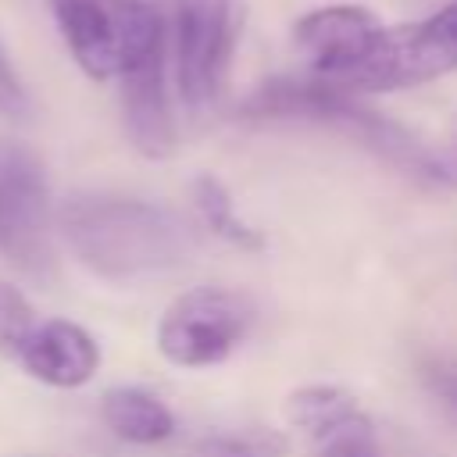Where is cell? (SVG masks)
<instances>
[{"label": "cell", "mask_w": 457, "mask_h": 457, "mask_svg": "<svg viewBox=\"0 0 457 457\" xmlns=\"http://www.w3.org/2000/svg\"><path fill=\"white\" fill-rule=\"evenodd\" d=\"M57 228L89 271L114 282L168 271L193 250L179 214L129 196H75L57 211Z\"/></svg>", "instance_id": "6da1fadb"}, {"label": "cell", "mask_w": 457, "mask_h": 457, "mask_svg": "<svg viewBox=\"0 0 457 457\" xmlns=\"http://www.w3.org/2000/svg\"><path fill=\"white\" fill-rule=\"evenodd\" d=\"M71 61L96 82L121 79L168 39L161 11L146 0H50Z\"/></svg>", "instance_id": "7a4b0ae2"}, {"label": "cell", "mask_w": 457, "mask_h": 457, "mask_svg": "<svg viewBox=\"0 0 457 457\" xmlns=\"http://www.w3.org/2000/svg\"><path fill=\"white\" fill-rule=\"evenodd\" d=\"M457 71V0L421 21L382 25L328 86L343 93H393ZM325 82V79H321Z\"/></svg>", "instance_id": "3957f363"}, {"label": "cell", "mask_w": 457, "mask_h": 457, "mask_svg": "<svg viewBox=\"0 0 457 457\" xmlns=\"http://www.w3.org/2000/svg\"><path fill=\"white\" fill-rule=\"evenodd\" d=\"M243 21L246 0H171L175 86L193 114L218 104Z\"/></svg>", "instance_id": "277c9868"}, {"label": "cell", "mask_w": 457, "mask_h": 457, "mask_svg": "<svg viewBox=\"0 0 457 457\" xmlns=\"http://www.w3.org/2000/svg\"><path fill=\"white\" fill-rule=\"evenodd\" d=\"M0 253L36 282L57 268L46 171L29 146L11 139H0Z\"/></svg>", "instance_id": "5b68a950"}, {"label": "cell", "mask_w": 457, "mask_h": 457, "mask_svg": "<svg viewBox=\"0 0 457 457\" xmlns=\"http://www.w3.org/2000/svg\"><path fill=\"white\" fill-rule=\"evenodd\" d=\"M253 318L250 296L221 286H196L161 314L157 350L179 368H211L250 336Z\"/></svg>", "instance_id": "8992f818"}, {"label": "cell", "mask_w": 457, "mask_h": 457, "mask_svg": "<svg viewBox=\"0 0 457 457\" xmlns=\"http://www.w3.org/2000/svg\"><path fill=\"white\" fill-rule=\"evenodd\" d=\"M246 114L253 118H311V121H328L339 125L353 136H361L364 143H371L375 150L389 154L400 164H421L428 171L432 157H421L418 146L386 118H378L375 111H364L353 93H343L321 79H275L268 86H261L246 107Z\"/></svg>", "instance_id": "52a82bcc"}, {"label": "cell", "mask_w": 457, "mask_h": 457, "mask_svg": "<svg viewBox=\"0 0 457 457\" xmlns=\"http://www.w3.org/2000/svg\"><path fill=\"white\" fill-rule=\"evenodd\" d=\"M382 29L375 11L361 4H328L307 11L293 25V43L307 57V68L314 79H336Z\"/></svg>", "instance_id": "ba28073f"}, {"label": "cell", "mask_w": 457, "mask_h": 457, "mask_svg": "<svg viewBox=\"0 0 457 457\" xmlns=\"http://www.w3.org/2000/svg\"><path fill=\"white\" fill-rule=\"evenodd\" d=\"M121 114L132 146L143 157H168L175 150V118L168 100V39L121 79Z\"/></svg>", "instance_id": "9c48e42d"}, {"label": "cell", "mask_w": 457, "mask_h": 457, "mask_svg": "<svg viewBox=\"0 0 457 457\" xmlns=\"http://www.w3.org/2000/svg\"><path fill=\"white\" fill-rule=\"evenodd\" d=\"M14 361L43 386L79 389L96 375L100 346L82 325L64 321V318H50V321H39L32 328L29 343L21 346V353Z\"/></svg>", "instance_id": "30bf717a"}, {"label": "cell", "mask_w": 457, "mask_h": 457, "mask_svg": "<svg viewBox=\"0 0 457 457\" xmlns=\"http://www.w3.org/2000/svg\"><path fill=\"white\" fill-rule=\"evenodd\" d=\"M100 414H104V425L125 439V443H139V446H150V443H164L171 432H175V414L146 389H132V386H121V389H111L100 403Z\"/></svg>", "instance_id": "8fae6325"}, {"label": "cell", "mask_w": 457, "mask_h": 457, "mask_svg": "<svg viewBox=\"0 0 457 457\" xmlns=\"http://www.w3.org/2000/svg\"><path fill=\"white\" fill-rule=\"evenodd\" d=\"M361 407L353 400V393L339 389V386H300L286 396V418L293 428L307 432L311 439H321L325 432H332L336 425H343L346 418H353Z\"/></svg>", "instance_id": "7c38bea8"}, {"label": "cell", "mask_w": 457, "mask_h": 457, "mask_svg": "<svg viewBox=\"0 0 457 457\" xmlns=\"http://www.w3.org/2000/svg\"><path fill=\"white\" fill-rule=\"evenodd\" d=\"M193 196H196V207H200V218L207 221V228L236 246H257L261 236L257 228H250L239 214H236V204L228 196V189L214 179V175H200L193 182Z\"/></svg>", "instance_id": "4fadbf2b"}, {"label": "cell", "mask_w": 457, "mask_h": 457, "mask_svg": "<svg viewBox=\"0 0 457 457\" xmlns=\"http://www.w3.org/2000/svg\"><path fill=\"white\" fill-rule=\"evenodd\" d=\"M193 457H286V439L271 428L214 432L196 443Z\"/></svg>", "instance_id": "5bb4252c"}, {"label": "cell", "mask_w": 457, "mask_h": 457, "mask_svg": "<svg viewBox=\"0 0 457 457\" xmlns=\"http://www.w3.org/2000/svg\"><path fill=\"white\" fill-rule=\"evenodd\" d=\"M36 325H39V318H36L32 303L25 300V293L11 282H0V353L14 361Z\"/></svg>", "instance_id": "9a60e30c"}, {"label": "cell", "mask_w": 457, "mask_h": 457, "mask_svg": "<svg viewBox=\"0 0 457 457\" xmlns=\"http://www.w3.org/2000/svg\"><path fill=\"white\" fill-rule=\"evenodd\" d=\"M318 443H321V457H378L375 428L361 411L343 425H336L332 432H325Z\"/></svg>", "instance_id": "2e32d148"}, {"label": "cell", "mask_w": 457, "mask_h": 457, "mask_svg": "<svg viewBox=\"0 0 457 457\" xmlns=\"http://www.w3.org/2000/svg\"><path fill=\"white\" fill-rule=\"evenodd\" d=\"M29 111V93L14 71V64L7 61V54L0 50V114H11V118H21Z\"/></svg>", "instance_id": "e0dca14e"}, {"label": "cell", "mask_w": 457, "mask_h": 457, "mask_svg": "<svg viewBox=\"0 0 457 457\" xmlns=\"http://www.w3.org/2000/svg\"><path fill=\"white\" fill-rule=\"evenodd\" d=\"M425 378H428V386H432L446 403L457 407V364H432V368L425 371Z\"/></svg>", "instance_id": "ac0fdd59"}, {"label": "cell", "mask_w": 457, "mask_h": 457, "mask_svg": "<svg viewBox=\"0 0 457 457\" xmlns=\"http://www.w3.org/2000/svg\"><path fill=\"white\" fill-rule=\"evenodd\" d=\"M428 175L446 179V182H453V186H457V146H453V150H446V154H439V157H432V161H428Z\"/></svg>", "instance_id": "d6986e66"}]
</instances>
